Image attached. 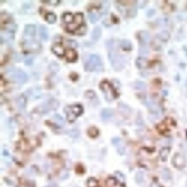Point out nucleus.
<instances>
[{
	"instance_id": "obj_38",
	"label": "nucleus",
	"mask_w": 187,
	"mask_h": 187,
	"mask_svg": "<svg viewBox=\"0 0 187 187\" xmlns=\"http://www.w3.org/2000/svg\"><path fill=\"white\" fill-rule=\"evenodd\" d=\"M115 176H116V178H117V181H119L120 182H121V183L124 182V180H125L124 175H123L122 173H121L120 172H115Z\"/></svg>"
},
{
	"instance_id": "obj_18",
	"label": "nucleus",
	"mask_w": 187,
	"mask_h": 187,
	"mask_svg": "<svg viewBox=\"0 0 187 187\" xmlns=\"http://www.w3.org/2000/svg\"><path fill=\"white\" fill-rule=\"evenodd\" d=\"M62 21H63L67 25H68V24H70L73 22L74 17L72 13H70L69 12H67L65 13H64L63 15H62Z\"/></svg>"
},
{
	"instance_id": "obj_6",
	"label": "nucleus",
	"mask_w": 187,
	"mask_h": 187,
	"mask_svg": "<svg viewBox=\"0 0 187 187\" xmlns=\"http://www.w3.org/2000/svg\"><path fill=\"white\" fill-rule=\"evenodd\" d=\"M58 101L54 99H51L40 105L37 108V111H38V112L41 113H46L51 110H56L58 108Z\"/></svg>"
},
{
	"instance_id": "obj_27",
	"label": "nucleus",
	"mask_w": 187,
	"mask_h": 187,
	"mask_svg": "<svg viewBox=\"0 0 187 187\" xmlns=\"http://www.w3.org/2000/svg\"><path fill=\"white\" fill-rule=\"evenodd\" d=\"M45 19H46V21H48V23L53 24V23L55 22L56 20V15L54 13L49 12L47 13L46 16H45Z\"/></svg>"
},
{
	"instance_id": "obj_11",
	"label": "nucleus",
	"mask_w": 187,
	"mask_h": 187,
	"mask_svg": "<svg viewBox=\"0 0 187 187\" xmlns=\"http://www.w3.org/2000/svg\"><path fill=\"white\" fill-rule=\"evenodd\" d=\"M52 51L55 54H56L58 56H63L65 55V48H64L62 45H59V44H54L52 46Z\"/></svg>"
},
{
	"instance_id": "obj_42",
	"label": "nucleus",
	"mask_w": 187,
	"mask_h": 187,
	"mask_svg": "<svg viewBox=\"0 0 187 187\" xmlns=\"http://www.w3.org/2000/svg\"><path fill=\"white\" fill-rule=\"evenodd\" d=\"M24 61H25V63L26 64V65H31L33 62V58L31 56H27L26 57Z\"/></svg>"
},
{
	"instance_id": "obj_19",
	"label": "nucleus",
	"mask_w": 187,
	"mask_h": 187,
	"mask_svg": "<svg viewBox=\"0 0 187 187\" xmlns=\"http://www.w3.org/2000/svg\"><path fill=\"white\" fill-rule=\"evenodd\" d=\"M118 110H119L120 113L124 115H128L131 113L130 108L124 103H119V105H118Z\"/></svg>"
},
{
	"instance_id": "obj_14",
	"label": "nucleus",
	"mask_w": 187,
	"mask_h": 187,
	"mask_svg": "<svg viewBox=\"0 0 187 187\" xmlns=\"http://www.w3.org/2000/svg\"><path fill=\"white\" fill-rule=\"evenodd\" d=\"M16 104L18 105V108L21 111H24L26 108V98L25 97L24 95H21L17 98L16 99Z\"/></svg>"
},
{
	"instance_id": "obj_40",
	"label": "nucleus",
	"mask_w": 187,
	"mask_h": 187,
	"mask_svg": "<svg viewBox=\"0 0 187 187\" xmlns=\"http://www.w3.org/2000/svg\"><path fill=\"white\" fill-rule=\"evenodd\" d=\"M86 96L88 98H89V99H94V97H95V93L94 92V91H87L86 94Z\"/></svg>"
},
{
	"instance_id": "obj_41",
	"label": "nucleus",
	"mask_w": 187,
	"mask_h": 187,
	"mask_svg": "<svg viewBox=\"0 0 187 187\" xmlns=\"http://www.w3.org/2000/svg\"><path fill=\"white\" fill-rule=\"evenodd\" d=\"M68 176H69V172L67 170H63L60 173V178L61 179H66V178H67Z\"/></svg>"
},
{
	"instance_id": "obj_32",
	"label": "nucleus",
	"mask_w": 187,
	"mask_h": 187,
	"mask_svg": "<svg viewBox=\"0 0 187 187\" xmlns=\"http://www.w3.org/2000/svg\"><path fill=\"white\" fill-rule=\"evenodd\" d=\"M109 9V3L108 2H103L102 3V6H101V13L105 14L107 11Z\"/></svg>"
},
{
	"instance_id": "obj_13",
	"label": "nucleus",
	"mask_w": 187,
	"mask_h": 187,
	"mask_svg": "<svg viewBox=\"0 0 187 187\" xmlns=\"http://www.w3.org/2000/svg\"><path fill=\"white\" fill-rule=\"evenodd\" d=\"M29 96L30 97H32V99H38V98L40 97L42 95V91L39 88H31L28 91Z\"/></svg>"
},
{
	"instance_id": "obj_16",
	"label": "nucleus",
	"mask_w": 187,
	"mask_h": 187,
	"mask_svg": "<svg viewBox=\"0 0 187 187\" xmlns=\"http://www.w3.org/2000/svg\"><path fill=\"white\" fill-rule=\"evenodd\" d=\"M36 32V27L35 25L32 24H29V25L26 26L25 29H24V33L27 36H34Z\"/></svg>"
},
{
	"instance_id": "obj_3",
	"label": "nucleus",
	"mask_w": 187,
	"mask_h": 187,
	"mask_svg": "<svg viewBox=\"0 0 187 187\" xmlns=\"http://www.w3.org/2000/svg\"><path fill=\"white\" fill-rule=\"evenodd\" d=\"M7 73L11 80L18 83H24L27 81V78H28L27 75L24 71L15 67L10 68Z\"/></svg>"
},
{
	"instance_id": "obj_5",
	"label": "nucleus",
	"mask_w": 187,
	"mask_h": 187,
	"mask_svg": "<svg viewBox=\"0 0 187 187\" xmlns=\"http://www.w3.org/2000/svg\"><path fill=\"white\" fill-rule=\"evenodd\" d=\"M65 112L68 121L72 122L83 113V107L81 105H68L65 108Z\"/></svg>"
},
{
	"instance_id": "obj_45",
	"label": "nucleus",
	"mask_w": 187,
	"mask_h": 187,
	"mask_svg": "<svg viewBox=\"0 0 187 187\" xmlns=\"http://www.w3.org/2000/svg\"><path fill=\"white\" fill-rule=\"evenodd\" d=\"M151 187H158V186H157V185H156L155 184H153L151 186Z\"/></svg>"
},
{
	"instance_id": "obj_2",
	"label": "nucleus",
	"mask_w": 187,
	"mask_h": 187,
	"mask_svg": "<svg viewBox=\"0 0 187 187\" xmlns=\"http://www.w3.org/2000/svg\"><path fill=\"white\" fill-rule=\"evenodd\" d=\"M86 70L90 71H101L103 70L102 61L97 55L92 54L88 58L85 63Z\"/></svg>"
},
{
	"instance_id": "obj_43",
	"label": "nucleus",
	"mask_w": 187,
	"mask_h": 187,
	"mask_svg": "<svg viewBox=\"0 0 187 187\" xmlns=\"http://www.w3.org/2000/svg\"><path fill=\"white\" fill-rule=\"evenodd\" d=\"M145 3H146V2H145V1H138V2H136L137 5L139 7H141V8H143V7L145 5Z\"/></svg>"
},
{
	"instance_id": "obj_28",
	"label": "nucleus",
	"mask_w": 187,
	"mask_h": 187,
	"mask_svg": "<svg viewBox=\"0 0 187 187\" xmlns=\"http://www.w3.org/2000/svg\"><path fill=\"white\" fill-rule=\"evenodd\" d=\"M135 181L138 184H141L144 181V174L143 172H138L135 174Z\"/></svg>"
},
{
	"instance_id": "obj_36",
	"label": "nucleus",
	"mask_w": 187,
	"mask_h": 187,
	"mask_svg": "<svg viewBox=\"0 0 187 187\" xmlns=\"http://www.w3.org/2000/svg\"><path fill=\"white\" fill-rule=\"evenodd\" d=\"M168 148H164V149H162L160 152L161 159H162V160H165L167 158V156H168Z\"/></svg>"
},
{
	"instance_id": "obj_46",
	"label": "nucleus",
	"mask_w": 187,
	"mask_h": 187,
	"mask_svg": "<svg viewBox=\"0 0 187 187\" xmlns=\"http://www.w3.org/2000/svg\"><path fill=\"white\" fill-rule=\"evenodd\" d=\"M45 187H50V186H45Z\"/></svg>"
},
{
	"instance_id": "obj_33",
	"label": "nucleus",
	"mask_w": 187,
	"mask_h": 187,
	"mask_svg": "<svg viewBox=\"0 0 187 187\" xmlns=\"http://www.w3.org/2000/svg\"><path fill=\"white\" fill-rule=\"evenodd\" d=\"M85 32H86V26L85 24H83V25H81V26L76 30V32H75V33H76L77 35H83Z\"/></svg>"
},
{
	"instance_id": "obj_22",
	"label": "nucleus",
	"mask_w": 187,
	"mask_h": 187,
	"mask_svg": "<svg viewBox=\"0 0 187 187\" xmlns=\"http://www.w3.org/2000/svg\"><path fill=\"white\" fill-rule=\"evenodd\" d=\"M120 45H121V47L123 49L126 50V51H129V50L132 49V44L127 40H121V42H120Z\"/></svg>"
},
{
	"instance_id": "obj_21",
	"label": "nucleus",
	"mask_w": 187,
	"mask_h": 187,
	"mask_svg": "<svg viewBox=\"0 0 187 187\" xmlns=\"http://www.w3.org/2000/svg\"><path fill=\"white\" fill-rule=\"evenodd\" d=\"M99 13L97 12H94V11H91L88 13V18H89L90 21L91 23H95L98 19H99Z\"/></svg>"
},
{
	"instance_id": "obj_29",
	"label": "nucleus",
	"mask_w": 187,
	"mask_h": 187,
	"mask_svg": "<svg viewBox=\"0 0 187 187\" xmlns=\"http://www.w3.org/2000/svg\"><path fill=\"white\" fill-rule=\"evenodd\" d=\"M59 69V65L56 61H52L49 65V70L52 72H56Z\"/></svg>"
},
{
	"instance_id": "obj_12",
	"label": "nucleus",
	"mask_w": 187,
	"mask_h": 187,
	"mask_svg": "<svg viewBox=\"0 0 187 187\" xmlns=\"http://www.w3.org/2000/svg\"><path fill=\"white\" fill-rule=\"evenodd\" d=\"M65 58H67V60L69 61H75L77 59V53L75 52V51L74 49H68L67 51L65 52Z\"/></svg>"
},
{
	"instance_id": "obj_24",
	"label": "nucleus",
	"mask_w": 187,
	"mask_h": 187,
	"mask_svg": "<svg viewBox=\"0 0 187 187\" xmlns=\"http://www.w3.org/2000/svg\"><path fill=\"white\" fill-rule=\"evenodd\" d=\"M136 65L138 68L140 69H142V68H144L145 66H146V60L144 58H142V57H138L136 59Z\"/></svg>"
},
{
	"instance_id": "obj_15",
	"label": "nucleus",
	"mask_w": 187,
	"mask_h": 187,
	"mask_svg": "<svg viewBox=\"0 0 187 187\" xmlns=\"http://www.w3.org/2000/svg\"><path fill=\"white\" fill-rule=\"evenodd\" d=\"M138 37L139 38L140 41L143 44L148 43L150 40L149 34L147 32H145V31H141V32H140L138 33Z\"/></svg>"
},
{
	"instance_id": "obj_35",
	"label": "nucleus",
	"mask_w": 187,
	"mask_h": 187,
	"mask_svg": "<svg viewBox=\"0 0 187 187\" xmlns=\"http://www.w3.org/2000/svg\"><path fill=\"white\" fill-rule=\"evenodd\" d=\"M69 135L72 138H78L80 135V132L78 129H73L70 131Z\"/></svg>"
},
{
	"instance_id": "obj_44",
	"label": "nucleus",
	"mask_w": 187,
	"mask_h": 187,
	"mask_svg": "<svg viewBox=\"0 0 187 187\" xmlns=\"http://www.w3.org/2000/svg\"><path fill=\"white\" fill-rule=\"evenodd\" d=\"M47 2V3H50L51 4V5H56L59 3V1H48V2Z\"/></svg>"
},
{
	"instance_id": "obj_8",
	"label": "nucleus",
	"mask_w": 187,
	"mask_h": 187,
	"mask_svg": "<svg viewBox=\"0 0 187 187\" xmlns=\"http://www.w3.org/2000/svg\"><path fill=\"white\" fill-rule=\"evenodd\" d=\"M23 48L24 50L29 52H36L40 49L41 45L38 41L35 40H24L23 42Z\"/></svg>"
},
{
	"instance_id": "obj_7",
	"label": "nucleus",
	"mask_w": 187,
	"mask_h": 187,
	"mask_svg": "<svg viewBox=\"0 0 187 187\" xmlns=\"http://www.w3.org/2000/svg\"><path fill=\"white\" fill-rule=\"evenodd\" d=\"M83 15L81 13H78L75 14V17H74V21L70 24L67 25L66 29L68 32H75L76 30L83 25Z\"/></svg>"
},
{
	"instance_id": "obj_9",
	"label": "nucleus",
	"mask_w": 187,
	"mask_h": 187,
	"mask_svg": "<svg viewBox=\"0 0 187 187\" xmlns=\"http://www.w3.org/2000/svg\"><path fill=\"white\" fill-rule=\"evenodd\" d=\"M112 143L116 148L117 151L120 155H123L125 153L126 148L122 140L119 138H114L112 139Z\"/></svg>"
},
{
	"instance_id": "obj_31",
	"label": "nucleus",
	"mask_w": 187,
	"mask_h": 187,
	"mask_svg": "<svg viewBox=\"0 0 187 187\" xmlns=\"http://www.w3.org/2000/svg\"><path fill=\"white\" fill-rule=\"evenodd\" d=\"M134 86L138 90H144L145 88V84L141 81H136L134 84Z\"/></svg>"
},
{
	"instance_id": "obj_25",
	"label": "nucleus",
	"mask_w": 187,
	"mask_h": 187,
	"mask_svg": "<svg viewBox=\"0 0 187 187\" xmlns=\"http://www.w3.org/2000/svg\"><path fill=\"white\" fill-rule=\"evenodd\" d=\"M54 118V121L56 123V124L57 125H58V126L62 127L65 125V120H64V118H62L61 115H58V114H56V115H54V118Z\"/></svg>"
},
{
	"instance_id": "obj_4",
	"label": "nucleus",
	"mask_w": 187,
	"mask_h": 187,
	"mask_svg": "<svg viewBox=\"0 0 187 187\" xmlns=\"http://www.w3.org/2000/svg\"><path fill=\"white\" fill-rule=\"evenodd\" d=\"M99 86H100V88L104 92V95H105L106 99L109 102L113 101L118 97L115 90L114 89L113 87L111 86V84L108 81H102L100 83V85H99Z\"/></svg>"
},
{
	"instance_id": "obj_20",
	"label": "nucleus",
	"mask_w": 187,
	"mask_h": 187,
	"mask_svg": "<svg viewBox=\"0 0 187 187\" xmlns=\"http://www.w3.org/2000/svg\"><path fill=\"white\" fill-rule=\"evenodd\" d=\"M40 36L43 40H46L48 38V29L45 26H40Z\"/></svg>"
},
{
	"instance_id": "obj_10",
	"label": "nucleus",
	"mask_w": 187,
	"mask_h": 187,
	"mask_svg": "<svg viewBox=\"0 0 187 187\" xmlns=\"http://www.w3.org/2000/svg\"><path fill=\"white\" fill-rule=\"evenodd\" d=\"M14 38L13 32H11L8 29L2 30V32L0 33V40L1 42H10L13 40Z\"/></svg>"
},
{
	"instance_id": "obj_1",
	"label": "nucleus",
	"mask_w": 187,
	"mask_h": 187,
	"mask_svg": "<svg viewBox=\"0 0 187 187\" xmlns=\"http://www.w3.org/2000/svg\"><path fill=\"white\" fill-rule=\"evenodd\" d=\"M113 43V42H111V41L108 42V46L109 48V54H108L109 59L113 67L116 70H119L124 67L125 63H126V60L123 56H121L119 53L116 52L114 50Z\"/></svg>"
},
{
	"instance_id": "obj_37",
	"label": "nucleus",
	"mask_w": 187,
	"mask_h": 187,
	"mask_svg": "<svg viewBox=\"0 0 187 187\" xmlns=\"http://www.w3.org/2000/svg\"><path fill=\"white\" fill-rule=\"evenodd\" d=\"M117 183V180L114 178H110L107 180V184L109 186H114Z\"/></svg>"
},
{
	"instance_id": "obj_26",
	"label": "nucleus",
	"mask_w": 187,
	"mask_h": 187,
	"mask_svg": "<svg viewBox=\"0 0 187 187\" xmlns=\"http://www.w3.org/2000/svg\"><path fill=\"white\" fill-rule=\"evenodd\" d=\"M88 135L91 138H96L98 135H99V130L97 129L96 127H90L87 131Z\"/></svg>"
},
{
	"instance_id": "obj_17",
	"label": "nucleus",
	"mask_w": 187,
	"mask_h": 187,
	"mask_svg": "<svg viewBox=\"0 0 187 187\" xmlns=\"http://www.w3.org/2000/svg\"><path fill=\"white\" fill-rule=\"evenodd\" d=\"M113 115V112L112 110L109 109V108H105V109L102 110V117L104 121H108L110 118H112Z\"/></svg>"
},
{
	"instance_id": "obj_30",
	"label": "nucleus",
	"mask_w": 187,
	"mask_h": 187,
	"mask_svg": "<svg viewBox=\"0 0 187 187\" xmlns=\"http://www.w3.org/2000/svg\"><path fill=\"white\" fill-rule=\"evenodd\" d=\"M97 185L98 182L95 178H90L87 181V186H88V187H97Z\"/></svg>"
},
{
	"instance_id": "obj_23",
	"label": "nucleus",
	"mask_w": 187,
	"mask_h": 187,
	"mask_svg": "<svg viewBox=\"0 0 187 187\" xmlns=\"http://www.w3.org/2000/svg\"><path fill=\"white\" fill-rule=\"evenodd\" d=\"M101 35V29L99 27H96L92 31L91 33V38L94 40H97Z\"/></svg>"
},
{
	"instance_id": "obj_34",
	"label": "nucleus",
	"mask_w": 187,
	"mask_h": 187,
	"mask_svg": "<svg viewBox=\"0 0 187 187\" xmlns=\"http://www.w3.org/2000/svg\"><path fill=\"white\" fill-rule=\"evenodd\" d=\"M66 42H67V44L69 46H70L71 48H76V47H78V42H77L75 40H74L67 39Z\"/></svg>"
},
{
	"instance_id": "obj_39",
	"label": "nucleus",
	"mask_w": 187,
	"mask_h": 187,
	"mask_svg": "<svg viewBox=\"0 0 187 187\" xmlns=\"http://www.w3.org/2000/svg\"><path fill=\"white\" fill-rule=\"evenodd\" d=\"M162 177H163V178L165 180H168L170 178V172H168L167 170H164L162 171Z\"/></svg>"
}]
</instances>
